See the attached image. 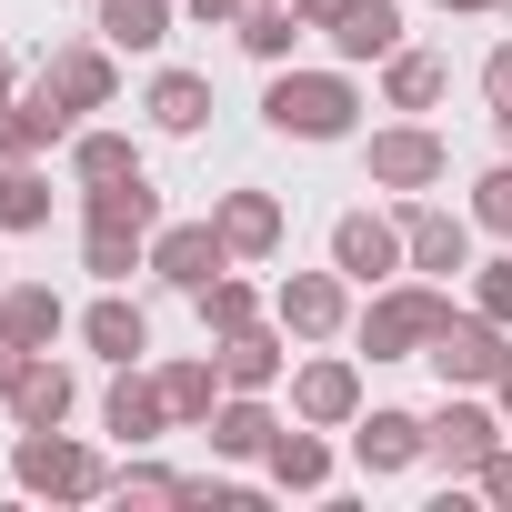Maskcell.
I'll return each mask as SVG.
<instances>
[{
    "label": "cell",
    "mask_w": 512,
    "mask_h": 512,
    "mask_svg": "<svg viewBox=\"0 0 512 512\" xmlns=\"http://www.w3.org/2000/svg\"><path fill=\"white\" fill-rule=\"evenodd\" d=\"M262 121H272L282 141H352V131H362V81H352V61H332V71L282 61L272 91H262Z\"/></svg>",
    "instance_id": "6da1fadb"
},
{
    "label": "cell",
    "mask_w": 512,
    "mask_h": 512,
    "mask_svg": "<svg viewBox=\"0 0 512 512\" xmlns=\"http://www.w3.org/2000/svg\"><path fill=\"white\" fill-rule=\"evenodd\" d=\"M442 282H422V272H402V282H382L362 312H352V342L372 352V362H422L432 352V332H442Z\"/></svg>",
    "instance_id": "7a4b0ae2"
},
{
    "label": "cell",
    "mask_w": 512,
    "mask_h": 512,
    "mask_svg": "<svg viewBox=\"0 0 512 512\" xmlns=\"http://www.w3.org/2000/svg\"><path fill=\"white\" fill-rule=\"evenodd\" d=\"M11 482H21L31 502H101L121 472H111L91 442H71V432L51 422V432H21V442H11Z\"/></svg>",
    "instance_id": "3957f363"
},
{
    "label": "cell",
    "mask_w": 512,
    "mask_h": 512,
    "mask_svg": "<svg viewBox=\"0 0 512 512\" xmlns=\"http://www.w3.org/2000/svg\"><path fill=\"white\" fill-rule=\"evenodd\" d=\"M362 171H372V191H442L452 181V141L432 131V121H382L372 141H362Z\"/></svg>",
    "instance_id": "277c9868"
},
{
    "label": "cell",
    "mask_w": 512,
    "mask_h": 512,
    "mask_svg": "<svg viewBox=\"0 0 512 512\" xmlns=\"http://www.w3.org/2000/svg\"><path fill=\"white\" fill-rule=\"evenodd\" d=\"M422 362L442 372V392H492L502 362H512V332H502L492 312H442V332H432Z\"/></svg>",
    "instance_id": "5b68a950"
},
{
    "label": "cell",
    "mask_w": 512,
    "mask_h": 512,
    "mask_svg": "<svg viewBox=\"0 0 512 512\" xmlns=\"http://www.w3.org/2000/svg\"><path fill=\"white\" fill-rule=\"evenodd\" d=\"M332 272H342L352 292H382V282H402V272H412L402 221H392V211H342V221H332Z\"/></svg>",
    "instance_id": "8992f818"
},
{
    "label": "cell",
    "mask_w": 512,
    "mask_h": 512,
    "mask_svg": "<svg viewBox=\"0 0 512 512\" xmlns=\"http://www.w3.org/2000/svg\"><path fill=\"white\" fill-rule=\"evenodd\" d=\"M272 322L292 342H342L352 332V282L342 272H282L272 282Z\"/></svg>",
    "instance_id": "52a82bcc"
},
{
    "label": "cell",
    "mask_w": 512,
    "mask_h": 512,
    "mask_svg": "<svg viewBox=\"0 0 512 512\" xmlns=\"http://www.w3.org/2000/svg\"><path fill=\"white\" fill-rule=\"evenodd\" d=\"M422 422H432V462L462 482L502 452V402H482V392H442V412H422Z\"/></svg>",
    "instance_id": "ba28073f"
},
{
    "label": "cell",
    "mask_w": 512,
    "mask_h": 512,
    "mask_svg": "<svg viewBox=\"0 0 512 512\" xmlns=\"http://www.w3.org/2000/svg\"><path fill=\"white\" fill-rule=\"evenodd\" d=\"M352 462H362L372 482H392V472L432 462V422L402 412V402H362V422H352Z\"/></svg>",
    "instance_id": "9c48e42d"
},
{
    "label": "cell",
    "mask_w": 512,
    "mask_h": 512,
    "mask_svg": "<svg viewBox=\"0 0 512 512\" xmlns=\"http://www.w3.org/2000/svg\"><path fill=\"white\" fill-rule=\"evenodd\" d=\"M221 272H231L221 221H161V231H151V282H171V292H211Z\"/></svg>",
    "instance_id": "30bf717a"
},
{
    "label": "cell",
    "mask_w": 512,
    "mask_h": 512,
    "mask_svg": "<svg viewBox=\"0 0 512 512\" xmlns=\"http://www.w3.org/2000/svg\"><path fill=\"white\" fill-rule=\"evenodd\" d=\"M81 131V111L51 91V81H31V91H0V161H41V151H61Z\"/></svg>",
    "instance_id": "8fae6325"
},
{
    "label": "cell",
    "mask_w": 512,
    "mask_h": 512,
    "mask_svg": "<svg viewBox=\"0 0 512 512\" xmlns=\"http://www.w3.org/2000/svg\"><path fill=\"white\" fill-rule=\"evenodd\" d=\"M402 251H412V272L422 282H452V272H472V211H442V201H402Z\"/></svg>",
    "instance_id": "7c38bea8"
},
{
    "label": "cell",
    "mask_w": 512,
    "mask_h": 512,
    "mask_svg": "<svg viewBox=\"0 0 512 512\" xmlns=\"http://www.w3.org/2000/svg\"><path fill=\"white\" fill-rule=\"evenodd\" d=\"M292 422L352 432V422H362V362H352V352H312V362L292 372Z\"/></svg>",
    "instance_id": "4fadbf2b"
},
{
    "label": "cell",
    "mask_w": 512,
    "mask_h": 512,
    "mask_svg": "<svg viewBox=\"0 0 512 512\" xmlns=\"http://www.w3.org/2000/svg\"><path fill=\"white\" fill-rule=\"evenodd\" d=\"M41 81H51L71 111H111V101H121V51H111V41H61V51L41 61Z\"/></svg>",
    "instance_id": "5bb4252c"
},
{
    "label": "cell",
    "mask_w": 512,
    "mask_h": 512,
    "mask_svg": "<svg viewBox=\"0 0 512 512\" xmlns=\"http://www.w3.org/2000/svg\"><path fill=\"white\" fill-rule=\"evenodd\" d=\"M101 432H121L131 452H141V442H161V432H171V402H161V372L121 362V372H111V392H101Z\"/></svg>",
    "instance_id": "9a60e30c"
},
{
    "label": "cell",
    "mask_w": 512,
    "mask_h": 512,
    "mask_svg": "<svg viewBox=\"0 0 512 512\" xmlns=\"http://www.w3.org/2000/svg\"><path fill=\"white\" fill-rule=\"evenodd\" d=\"M211 352H221V382H231V392H272V382L292 372V332H282V322H251V332H221Z\"/></svg>",
    "instance_id": "2e32d148"
},
{
    "label": "cell",
    "mask_w": 512,
    "mask_h": 512,
    "mask_svg": "<svg viewBox=\"0 0 512 512\" xmlns=\"http://www.w3.org/2000/svg\"><path fill=\"white\" fill-rule=\"evenodd\" d=\"M211 221H221V241H231V262H272L282 231H292L272 191H221V201H211Z\"/></svg>",
    "instance_id": "e0dca14e"
},
{
    "label": "cell",
    "mask_w": 512,
    "mask_h": 512,
    "mask_svg": "<svg viewBox=\"0 0 512 512\" xmlns=\"http://www.w3.org/2000/svg\"><path fill=\"white\" fill-rule=\"evenodd\" d=\"M81 342L121 372V362H151V312L141 302H121V282H101V302L81 312Z\"/></svg>",
    "instance_id": "ac0fdd59"
},
{
    "label": "cell",
    "mask_w": 512,
    "mask_h": 512,
    "mask_svg": "<svg viewBox=\"0 0 512 512\" xmlns=\"http://www.w3.org/2000/svg\"><path fill=\"white\" fill-rule=\"evenodd\" d=\"M201 432H211V462H262L272 432H282V412H272L262 392H221V412H211Z\"/></svg>",
    "instance_id": "d6986e66"
},
{
    "label": "cell",
    "mask_w": 512,
    "mask_h": 512,
    "mask_svg": "<svg viewBox=\"0 0 512 512\" xmlns=\"http://www.w3.org/2000/svg\"><path fill=\"white\" fill-rule=\"evenodd\" d=\"M322 41H332V61H352V71H362V61H392V51H402V0H342V21H332Z\"/></svg>",
    "instance_id": "ffe728a7"
},
{
    "label": "cell",
    "mask_w": 512,
    "mask_h": 512,
    "mask_svg": "<svg viewBox=\"0 0 512 512\" xmlns=\"http://www.w3.org/2000/svg\"><path fill=\"white\" fill-rule=\"evenodd\" d=\"M262 482H272V492H322V482H332V442H322V422H282L272 452H262Z\"/></svg>",
    "instance_id": "44dd1931"
},
{
    "label": "cell",
    "mask_w": 512,
    "mask_h": 512,
    "mask_svg": "<svg viewBox=\"0 0 512 512\" xmlns=\"http://www.w3.org/2000/svg\"><path fill=\"white\" fill-rule=\"evenodd\" d=\"M0 332L31 342V352H51V342L71 332V302H61L51 282H0Z\"/></svg>",
    "instance_id": "7402d4cb"
},
{
    "label": "cell",
    "mask_w": 512,
    "mask_h": 512,
    "mask_svg": "<svg viewBox=\"0 0 512 512\" xmlns=\"http://www.w3.org/2000/svg\"><path fill=\"white\" fill-rule=\"evenodd\" d=\"M221 392H231V382H221V352L161 362V402H171V422H181V432H201V422L221 412Z\"/></svg>",
    "instance_id": "603a6c76"
},
{
    "label": "cell",
    "mask_w": 512,
    "mask_h": 512,
    "mask_svg": "<svg viewBox=\"0 0 512 512\" xmlns=\"http://www.w3.org/2000/svg\"><path fill=\"white\" fill-rule=\"evenodd\" d=\"M71 402H81V382H71V362H51V352H41V362L11 382V422H21V432H51V422H71Z\"/></svg>",
    "instance_id": "cb8c5ba5"
},
{
    "label": "cell",
    "mask_w": 512,
    "mask_h": 512,
    "mask_svg": "<svg viewBox=\"0 0 512 512\" xmlns=\"http://www.w3.org/2000/svg\"><path fill=\"white\" fill-rule=\"evenodd\" d=\"M442 91H452V71H442L432 51H412V41H402V51L382 61V111H402V121H422V111H432Z\"/></svg>",
    "instance_id": "d4e9b609"
},
{
    "label": "cell",
    "mask_w": 512,
    "mask_h": 512,
    "mask_svg": "<svg viewBox=\"0 0 512 512\" xmlns=\"http://www.w3.org/2000/svg\"><path fill=\"white\" fill-rule=\"evenodd\" d=\"M141 111H151V131H171V141H191V131L211 121V81H201V71H151V91H141Z\"/></svg>",
    "instance_id": "484cf974"
},
{
    "label": "cell",
    "mask_w": 512,
    "mask_h": 512,
    "mask_svg": "<svg viewBox=\"0 0 512 512\" xmlns=\"http://www.w3.org/2000/svg\"><path fill=\"white\" fill-rule=\"evenodd\" d=\"M81 221H111V231H161V191H151V171L91 181V191H81Z\"/></svg>",
    "instance_id": "4316f807"
},
{
    "label": "cell",
    "mask_w": 512,
    "mask_h": 512,
    "mask_svg": "<svg viewBox=\"0 0 512 512\" xmlns=\"http://www.w3.org/2000/svg\"><path fill=\"white\" fill-rule=\"evenodd\" d=\"M302 31H312V21H302V11H292V0H251V11H241V21H231V41H241V51H251V61H272V71H282V61H292V51H302Z\"/></svg>",
    "instance_id": "83f0119b"
},
{
    "label": "cell",
    "mask_w": 512,
    "mask_h": 512,
    "mask_svg": "<svg viewBox=\"0 0 512 512\" xmlns=\"http://www.w3.org/2000/svg\"><path fill=\"white\" fill-rule=\"evenodd\" d=\"M171 11H181V0H101L91 31H101L111 51H161V41H171Z\"/></svg>",
    "instance_id": "f1b7e54d"
},
{
    "label": "cell",
    "mask_w": 512,
    "mask_h": 512,
    "mask_svg": "<svg viewBox=\"0 0 512 512\" xmlns=\"http://www.w3.org/2000/svg\"><path fill=\"white\" fill-rule=\"evenodd\" d=\"M81 272H91V282H131V272H151V231L81 221Z\"/></svg>",
    "instance_id": "f546056e"
},
{
    "label": "cell",
    "mask_w": 512,
    "mask_h": 512,
    "mask_svg": "<svg viewBox=\"0 0 512 512\" xmlns=\"http://www.w3.org/2000/svg\"><path fill=\"white\" fill-rule=\"evenodd\" d=\"M0 231H51V171L0 161Z\"/></svg>",
    "instance_id": "4dcf8cb0"
},
{
    "label": "cell",
    "mask_w": 512,
    "mask_h": 512,
    "mask_svg": "<svg viewBox=\"0 0 512 512\" xmlns=\"http://www.w3.org/2000/svg\"><path fill=\"white\" fill-rule=\"evenodd\" d=\"M191 312H201V332H211V342H221V332H251V322H272V302L251 292L241 272H221L211 292H191Z\"/></svg>",
    "instance_id": "1f68e13d"
},
{
    "label": "cell",
    "mask_w": 512,
    "mask_h": 512,
    "mask_svg": "<svg viewBox=\"0 0 512 512\" xmlns=\"http://www.w3.org/2000/svg\"><path fill=\"white\" fill-rule=\"evenodd\" d=\"M121 171H141V141H131V131H91V121H81V131H71V181L91 191V181H121Z\"/></svg>",
    "instance_id": "d6a6232c"
},
{
    "label": "cell",
    "mask_w": 512,
    "mask_h": 512,
    "mask_svg": "<svg viewBox=\"0 0 512 512\" xmlns=\"http://www.w3.org/2000/svg\"><path fill=\"white\" fill-rule=\"evenodd\" d=\"M462 211H472V231H502V241H512V161L472 171V201H462Z\"/></svg>",
    "instance_id": "836d02e7"
},
{
    "label": "cell",
    "mask_w": 512,
    "mask_h": 512,
    "mask_svg": "<svg viewBox=\"0 0 512 512\" xmlns=\"http://www.w3.org/2000/svg\"><path fill=\"white\" fill-rule=\"evenodd\" d=\"M121 502H181L191 492V472H161V462H121V482H111Z\"/></svg>",
    "instance_id": "e575fe53"
},
{
    "label": "cell",
    "mask_w": 512,
    "mask_h": 512,
    "mask_svg": "<svg viewBox=\"0 0 512 512\" xmlns=\"http://www.w3.org/2000/svg\"><path fill=\"white\" fill-rule=\"evenodd\" d=\"M472 312H492L512 332V251H502V262H472Z\"/></svg>",
    "instance_id": "d590c367"
},
{
    "label": "cell",
    "mask_w": 512,
    "mask_h": 512,
    "mask_svg": "<svg viewBox=\"0 0 512 512\" xmlns=\"http://www.w3.org/2000/svg\"><path fill=\"white\" fill-rule=\"evenodd\" d=\"M472 482H482V502H492V512H512V442H502V452H492Z\"/></svg>",
    "instance_id": "8d00e7d4"
},
{
    "label": "cell",
    "mask_w": 512,
    "mask_h": 512,
    "mask_svg": "<svg viewBox=\"0 0 512 512\" xmlns=\"http://www.w3.org/2000/svg\"><path fill=\"white\" fill-rule=\"evenodd\" d=\"M482 101L512 111V41H492V61H482Z\"/></svg>",
    "instance_id": "74e56055"
},
{
    "label": "cell",
    "mask_w": 512,
    "mask_h": 512,
    "mask_svg": "<svg viewBox=\"0 0 512 512\" xmlns=\"http://www.w3.org/2000/svg\"><path fill=\"white\" fill-rule=\"evenodd\" d=\"M31 362H41V352H31V342H11V332H0V402H11V382H21V372H31Z\"/></svg>",
    "instance_id": "f35d334b"
},
{
    "label": "cell",
    "mask_w": 512,
    "mask_h": 512,
    "mask_svg": "<svg viewBox=\"0 0 512 512\" xmlns=\"http://www.w3.org/2000/svg\"><path fill=\"white\" fill-rule=\"evenodd\" d=\"M181 11H191V21H211V31H231V21L251 11V0H181Z\"/></svg>",
    "instance_id": "ab89813d"
},
{
    "label": "cell",
    "mask_w": 512,
    "mask_h": 512,
    "mask_svg": "<svg viewBox=\"0 0 512 512\" xmlns=\"http://www.w3.org/2000/svg\"><path fill=\"white\" fill-rule=\"evenodd\" d=\"M292 11H302L312 31H332V21H342V0H292Z\"/></svg>",
    "instance_id": "60d3db41"
},
{
    "label": "cell",
    "mask_w": 512,
    "mask_h": 512,
    "mask_svg": "<svg viewBox=\"0 0 512 512\" xmlns=\"http://www.w3.org/2000/svg\"><path fill=\"white\" fill-rule=\"evenodd\" d=\"M492 402H502V422H512V362H502V382H492Z\"/></svg>",
    "instance_id": "b9f144b4"
},
{
    "label": "cell",
    "mask_w": 512,
    "mask_h": 512,
    "mask_svg": "<svg viewBox=\"0 0 512 512\" xmlns=\"http://www.w3.org/2000/svg\"><path fill=\"white\" fill-rule=\"evenodd\" d=\"M432 11H492V0H432Z\"/></svg>",
    "instance_id": "7bdbcfd3"
},
{
    "label": "cell",
    "mask_w": 512,
    "mask_h": 512,
    "mask_svg": "<svg viewBox=\"0 0 512 512\" xmlns=\"http://www.w3.org/2000/svg\"><path fill=\"white\" fill-rule=\"evenodd\" d=\"M492 121H502V151H512V111H492Z\"/></svg>",
    "instance_id": "ee69618b"
},
{
    "label": "cell",
    "mask_w": 512,
    "mask_h": 512,
    "mask_svg": "<svg viewBox=\"0 0 512 512\" xmlns=\"http://www.w3.org/2000/svg\"><path fill=\"white\" fill-rule=\"evenodd\" d=\"M492 11H502V21H512V0H492Z\"/></svg>",
    "instance_id": "f6af8a7d"
},
{
    "label": "cell",
    "mask_w": 512,
    "mask_h": 512,
    "mask_svg": "<svg viewBox=\"0 0 512 512\" xmlns=\"http://www.w3.org/2000/svg\"><path fill=\"white\" fill-rule=\"evenodd\" d=\"M0 282H11V272H0Z\"/></svg>",
    "instance_id": "bcb514c9"
}]
</instances>
